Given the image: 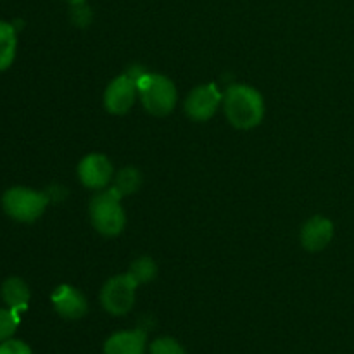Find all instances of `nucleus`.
I'll list each match as a JSON object with an SVG mask.
<instances>
[{
    "label": "nucleus",
    "mask_w": 354,
    "mask_h": 354,
    "mask_svg": "<svg viewBox=\"0 0 354 354\" xmlns=\"http://www.w3.org/2000/svg\"><path fill=\"white\" fill-rule=\"evenodd\" d=\"M223 111L232 127L251 130L265 118V99L249 85H234L225 92Z\"/></svg>",
    "instance_id": "obj_1"
},
{
    "label": "nucleus",
    "mask_w": 354,
    "mask_h": 354,
    "mask_svg": "<svg viewBox=\"0 0 354 354\" xmlns=\"http://www.w3.org/2000/svg\"><path fill=\"white\" fill-rule=\"evenodd\" d=\"M138 99L152 116H166L176 107L178 93L168 76L158 73H142L137 80Z\"/></svg>",
    "instance_id": "obj_2"
},
{
    "label": "nucleus",
    "mask_w": 354,
    "mask_h": 354,
    "mask_svg": "<svg viewBox=\"0 0 354 354\" xmlns=\"http://www.w3.org/2000/svg\"><path fill=\"white\" fill-rule=\"evenodd\" d=\"M90 221L104 237H116L124 230L127 214L121 206V196L109 189L99 192L90 203Z\"/></svg>",
    "instance_id": "obj_3"
},
{
    "label": "nucleus",
    "mask_w": 354,
    "mask_h": 354,
    "mask_svg": "<svg viewBox=\"0 0 354 354\" xmlns=\"http://www.w3.org/2000/svg\"><path fill=\"white\" fill-rule=\"evenodd\" d=\"M48 199L44 192L28 187H12L2 196V207L12 220L19 223H33L44 214Z\"/></svg>",
    "instance_id": "obj_4"
},
{
    "label": "nucleus",
    "mask_w": 354,
    "mask_h": 354,
    "mask_svg": "<svg viewBox=\"0 0 354 354\" xmlns=\"http://www.w3.org/2000/svg\"><path fill=\"white\" fill-rule=\"evenodd\" d=\"M137 287V280L130 273L113 277L104 283L102 290H100L102 308L113 317H123L133 308Z\"/></svg>",
    "instance_id": "obj_5"
},
{
    "label": "nucleus",
    "mask_w": 354,
    "mask_h": 354,
    "mask_svg": "<svg viewBox=\"0 0 354 354\" xmlns=\"http://www.w3.org/2000/svg\"><path fill=\"white\" fill-rule=\"evenodd\" d=\"M138 97L137 78L131 73L116 76L104 92V107L111 114H127Z\"/></svg>",
    "instance_id": "obj_6"
},
{
    "label": "nucleus",
    "mask_w": 354,
    "mask_h": 354,
    "mask_svg": "<svg viewBox=\"0 0 354 354\" xmlns=\"http://www.w3.org/2000/svg\"><path fill=\"white\" fill-rule=\"evenodd\" d=\"M221 102H223V95L220 90L213 83H207V85L197 86L187 95L183 109L190 120L203 123L216 114Z\"/></svg>",
    "instance_id": "obj_7"
},
{
    "label": "nucleus",
    "mask_w": 354,
    "mask_h": 354,
    "mask_svg": "<svg viewBox=\"0 0 354 354\" xmlns=\"http://www.w3.org/2000/svg\"><path fill=\"white\" fill-rule=\"evenodd\" d=\"M78 178L86 189L102 190L113 182L114 169L109 158L104 154H88L78 162Z\"/></svg>",
    "instance_id": "obj_8"
},
{
    "label": "nucleus",
    "mask_w": 354,
    "mask_h": 354,
    "mask_svg": "<svg viewBox=\"0 0 354 354\" xmlns=\"http://www.w3.org/2000/svg\"><path fill=\"white\" fill-rule=\"evenodd\" d=\"M52 304L54 310L66 320H80L88 311V303L85 296L73 286H59L52 292Z\"/></svg>",
    "instance_id": "obj_9"
},
{
    "label": "nucleus",
    "mask_w": 354,
    "mask_h": 354,
    "mask_svg": "<svg viewBox=\"0 0 354 354\" xmlns=\"http://www.w3.org/2000/svg\"><path fill=\"white\" fill-rule=\"evenodd\" d=\"M334 237V223L325 216H313L301 228L299 241L306 251L317 252L327 248Z\"/></svg>",
    "instance_id": "obj_10"
},
{
    "label": "nucleus",
    "mask_w": 354,
    "mask_h": 354,
    "mask_svg": "<svg viewBox=\"0 0 354 354\" xmlns=\"http://www.w3.org/2000/svg\"><path fill=\"white\" fill-rule=\"evenodd\" d=\"M147 335L144 330H124L111 335L104 344V354H145Z\"/></svg>",
    "instance_id": "obj_11"
},
{
    "label": "nucleus",
    "mask_w": 354,
    "mask_h": 354,
    "mask_svg": "<svg viewBox=\"0 0 354 354\" xmlns=\"http://www.w3.org/2000/svg\"><path fill=\"white\" fill-rule=\"evenodd\" d=\"M0 296H2L3 303L9 306V310L19 313V311L28 308L31 292L30 287H28V283L23 279H19V277H10V279H7L2 283Z\"/></svg>",
    "instance_id": "obj_12"
},
{
    "label": "nucleus",
    "mask_w": 354,
    "mask_h": 354,
    "mask_svg": "<svg viewBox=\"0 0 354 354\" xmlns=\"http://www.w3.org/2000/svg\"><path fill=\"white\" fill-rule=\"evenodd\" d=\"M16 28L10 23L0 21V71H6L12 66L14 57H16Z\"/></svg>",
    "instance_id": "obj_13"
},
{
    "label": "nucleus",
    "mask_w": 354,
    "mask_h": 354,
    "mask_svg": "<svg viewBox=\"0 0 354 354\" xmlns=\"http://www.w3.org/2000/svg\"><path fill=\"white\" fill-rule=\"evenodd\" d=\"M142 185V175L137 168H123L118 171L113 178V190H116L121 197L131 196L137 192Z\"/></svg>",
    "instance_id": "obj_14"
},
{
    "label": "nucleus",
    "mask_w": 354,
    "mask_h": 354,
    "mask_svg": "<svg viewBox=\"0 0 354 354\" xmlns=\"http://www.w3.org/2000/svg\"><path fill=\"white\" fill-rule=\"evenodd\" d=\"M130 273L137 283H147L152 282V280L158 277V265L154 263V259L149 258V256H140V258L135 259L130 265Z\"/></svg>",
    "instance_id": "obj_15"
},
{
    "label": "nucleus",
    "mask_w": 354,
    "mask_h": 354,
    "mask_svg": "<svg viewBox=\"0 0 354 354\" xmlns=\"http://www.w3.org/2000/svg\"><path fill=\"white\" fill-rule=\"evenodd\" d=\"M17 325H19V317H17L16 311L0 308V342L12 337Z\"/></svg>",
    "instance_id": "obj_16"
},
{
    "label": "nucleus",
    "mask_w": 354,
    "mask_h": 354,
    "mask_svg": "<svg viewBox=\"0 0 354 354\" xmlns=\"http://www.w3.org/2000/svg\"><path fill=\"white\" fill-rule=\"evenodd\" d=\"M151 354H187L183 346L171 337L156 339L151 344Z\"/></svg>",
    "instance_id": "obj_17"
},
{
    "label": "nucleus",
    "mask_w": 354,
    "mask_h": 354,
    "mask_svg": "<svg viewBox=\"0 0 354 354\" xmlns=\"http://www.w3.org/2000/svg\"><path fill=\"white\" fill-rule=\"evenodd\" d=\"M0 354H33L30 346L24 344L23 341H16V339H7V341L0 342Z\"/></svg>",
    "instance_id": "obj_18"
},
{
    "label": "nucleus",
    "mask_w": 354,
    "mask_h": 354,
    "mask_svg": "<svg viewBox=\"0 0 354 354\" xmlns=\"http://www.w3.org/2000/svg\"><path fill=\"white\" fill-rule=\"evenodd\" d=\"M68 2H71V3H80V2H85V0H68Z\"/></svg>",
    "instance_id": "obj_19"
}]
</instances>
